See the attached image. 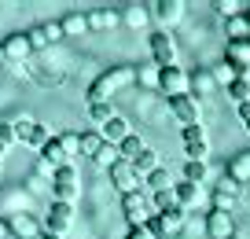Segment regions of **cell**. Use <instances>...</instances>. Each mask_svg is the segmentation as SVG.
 Wrapping results in <instances>:
<instances>
[{"label": "cell", "instance_id": "obj_1", "mask_svg": "<svg viewBox=\"0 0 250 239\" xmlns=\"http://www.w3.org/2000/svg\"><path fill=\"white\" fill-rule=\"evenodd\" d=\"M133 81H136V70H133V66H110V70H103L92 85H88V96H85V100H88V103H110V96H114L118 88L133 85Z\"/></svg>", "mask_w": 250, "mask_h": 239}, {"label": "cell", "instance_id": "obj_2", "mask_svg": "<svg viewBox=\"0 0 250 239\" xmlns=\"http://www.w3.org/2000/svg\"><path fill=\"white\" fill-rule=\"evenodd\" d=\"M147 48H151V59H155V66H177V41L169 37L166 30H155L147 37Z\"/></svg>", "mask_w": 250, "mask_h": 239}, {"label": "cell", "instance_id": "obj_3", "mask_svg": "<svg viewBox=\"0 0 250 239\" xmlns=\"http://www.w3.org/2000/svg\"><path fill=\"white\" fill-rule=\"evenodd\" d=\"M78 188H81V180H78V170H74V166H62V170H55V177H52V199L70 202V206H74V199H78Z\"/></svg>", "mask_w": 250, "mask_h": 239}, {"label": "cell", "instance_id": "obj_4", "mask_svg": "<svg viewBox=\"0 0 250 239\" xmlns=\"http://www.w3.org/2000/svg\"><path fill=\"white\" fill-rule=\"evenodd\" d=\"M158 88H162L166 96H184L188 88H191V74H188L184 66H162L158 70Z\"/></svg>", "mask_w": 250, "mask_h": 239}, {"label": "cell", "instance_id": "obj_5", "mask_svg": "<svg viewBox=\"0 0 250 239\" xmlns=\"http://www.w3.org/2000/svg\"><path fill=\"white\" fill-rule=\"evenodd\" d=\"M70 224H74V206H70V202L52 199V206H48V214H44V232H52V236H66Z\"/></svg>", "mask_w": 250, "mask_h": 239}, {"label": "cell", "instance_id": "obj_6", "mask_svg": "<svg viewBox=\"0 0 250 239\" xmlns=\"http://www.w3.org/2000/svg\"><path fill=\"white\" fill-rule=\"evenodd\" d=\"M122 214L129 221V228H136V224H147L155 210H151V202L140 192H129V195H122Z\"/></svg>", "mask_w": 250, "mask_h": 239}, {"label": "cell", "instance_id": "obj_7", "mask_svg": "<svg viewBox=\"0 0 250 239\" xmlns=\"http://www.w3.org/2000/svg\"><path fill=\"white\" fill-rule=\"evenodd\" d=\"M180 136H184V154H188V158H191V162H206L210 140H206L203 125H188V129H180Z\"/></svg>", "mask_w": 250, "mask_h": 239}, {"label": "cell", "instance_id": "obj_8", "mask_svg": "<svg viewBox=\"0 0 250 239\" xmlns=\"http://www.w3.org/2000/svg\"><path fill=\"white\" fill-rule=\"evenodd\" d=\"M147 228L155 232V239H162V236H177L180 228H184V210H169V214H151V221H147Z\"/></svg>", "mask_w": 250, "mask_h": 239}, {"label": "cell", "instance_id": "obj_9", "mask_svg": "<svg viewBox=\"0 0 250 239\" xmlns=\"http://www.w3.org/2000/svg\"><path fill=\"white\" fill-rule=\"evenodd\" d=\"M206 236L210 239H235L232 210H210V214H206Z\"/></svg>", "mask_w": 250, "mask_h": 239}, {"label": "cell", "instance_id": "obj_10", "mask_svg": "<svg viewBox=\"0 0 250 239\" xmlns=\"http://www.w3.org/2000/svg\"><path fill=\"white\" fill-rule=\"evenodd\" d=\"M110 184H114L122 195H129V192H140L144 188V177L133 170V162H118L114 170H110Z\"/></svg>", "mask_w": 250, "mask_h": 239}, {"label": "cell", "instance_id": "obj_11", "mask_svg": "<svg viewBox=\"0 0 250 239\" xmlns=\"http://www.w3.org/2000/svg\"><path fill=\"white\" fill-rule=\"evenodd\" d=\"M169 110H173V118H177L180 125H199V100L191 92H184V96H173L169 100Z\"/></svg>", "mask_w": 250, "mask_h": 239}, {"label": "cell", "instance_id": "obj_12", "mask_svg": "<svg viewBox=\"0 0 250 239\" xmlns=\"http://www.w3.org/2000/svg\"><path fill=\"white\" fill-rule=\"evenodd\" d=\"M173 199H177L180 210H191V206L203 202V188L191 184V180H177V184H173Z\"/></svg>", "mask_w": 250, "mask_h": 239}, {"label": "cell", "instance_id": "obj_13", "mask_svg": "<svg viewBox=\"0 0 250 239\" xmlns=\"http://www.w3.org/2000/svg\"><path fill=\"white\" fill-rule=\"evenodd\" d=\"M0 44H4V55H8V63H22L26 55L33 52V48H30V37H26V33H8V37L0 41Z\"/></svg>", "mask_w": 250, "mask_h": 239}, {"label": "cell", "instance_id": "obj_14", "mask_svg": "<svg viewBox=\"0 0 250 239\" xmlns=\"http://www.w3.org/2000/svg\"><path fill=\"white\" fill-rule=\"evenodd\" d=\"M129 132H133V125L125 122L122 114H114V118H110V122H107V125L100 129V136L107 140V144H114V147H118V144H122L125 136H129Z\"/></svg>", "mask_w": 250, "mask_h": 239}, {"label": "cell", "instance_id": "obj_15", "mask_svg": "<svg viewBox=\"0 0 250 239\" xmlns=\"http://www.w3.org/2000/svg\"><path fill=\"white\" fill-rule=\"evenodd\" d=\"M147 8H151V15H155L158 22H177V19L184 15V4H180V0H155Z\"/></svg>", "mask_w": 250, "mask_h": 239}, {"label": "cell", "instance_id": "obj_16", "mask_svg": "<svg viewBox=\"0 0 250 239\" xmlns=\"http://www.w3.org/2000/svg\"><path fill=\"white\" fill-rule=\"evenodd\" d=\"M41 158H44L52 170H62V166H70V154L62 151V144H59V136H52L44 147H41Z\"/></svg>", "mask_w": 250, "mask_h": 239}, {"label": "cell", "instance_id": "obj_17", "mask_svg": "<svg viewBox=\"0 0 250 239\" xmlns=\"http://www.w3.org/2000/svg\"><path fill=\"white\" fill-rule=\"evenodd\" d=\"M133 170L140 173V177H151L155 170H162V154H158L155 147H144V151L133 158Z\"/></svg>", "mask_w": 250, "mask_h": 239}, {"label": "cell", "instance_id": "obj_18", "mask_svg": "<svg viewBox=\"0 0 250 239\" xmlns=\"http://www.w3.org/2000/svg\"><path fill=\"white\" fill-rule=\"evenodd\" d=\"M228 177L239 184H250V151H235L228 158Z\"/></svg>", "mask_w": 250, "mask_h": 239}, {"label": "cell", "instance_id": "obj_19", "mask_svg": "<svg viewBox=\"0 0 250 239\" xmlns=\"http://www.w3.org/2000/svg\"><path fill=\"white\" fill-rule=\"evenodd\" d=\"M62 26V37H81V33L88 30V15H81V11H70V15L59 19Z\"/></svg>", "mask_w": 250, "mask_h": 239}, {"label": "cell", "instance_id": "obj_20", "mask_svg": "<svg viewBox=\"0 0 250 239\" xmlns=\"http://www.w3.org/2000/svg\"><path fill=\"white\" fill-rule=\"evenodd\" d=\"M173 184H177V180L169 177V170H166V166H162V170H155L151 177H144V188H147L151 195H158V192H173Z\"/></svg>", "mask_w": 250, "mask_h": 239}, {"label": "cell", "instance_id": "obj_21", "mask_svg": "<svg viewBox=\"0 0 250 239\" xmlns=\"http://www.w3.org/2000/svg\"><path fill=\"white\" fill-rule=\"evenodd\" d=\"M225 59H232V63H243V66H250V37L228 41V48H225Z\"/></svg>", "mask_w": 250, "mask_h": 239}, {"label": "cell", "instance_id": "obj_22", "mask_svg": "<svg viewBox=\"0 0 250 239\" xmlns=\"http://www.w3.org/2000/svg\"><path fill=\"white\" fill-rule=\"evenodd\" d=\"M114 26H118V11H107V8L88 11V30H114Z\"/></svg>", "mask_w": 250, "mask_h": 239}, {"label": "cell", "instance_id": "obj_23", "mask_svg": "<svg viewBox=\"0 0 250 239\" xmlns=\"http://www.w3.org/2000/svg\"><path fill=\"white\" fill-rule=\"evenodd\" d=\"M103 144H107V140L100 136V129H85L81 132V154H88V158H96V154L103 151Z\"/></svg>", "mask_w": 250, "mask_h": 239}, {"label": "cell", "instance_id": "obj_24", "mask_svg": "<svg viewBox=\"0 0 250 239\" xmlns=\"http://www.w3.org/2000/svg\"><path fill=\"white\" fill-rule=\"evenodd\" d=\"M11 236H22V239H37V236H41V228H37V221H33V217L19 214L15 221H11Z\"/></svg>", "mask_w": 250, "mask_h": 239}, {"label": "cell", "instance_id": "obj_25", "mask_svg": "<svg viewBox=\"0 0 250 239\" xmlns=\"http://www.w3.org/2000/svg\"><path fill=\"white\" fill-rule=\"evenodd\" d=\"M144 147H147V144H144V140L136 136V132H129V136H125L122 144H118V154H122V162H133V158L144 151Z\"/></svg>", "mask_w": 250, "mask_h": 239}, {"label": "cell", "instance_id": "obj_26", "mask_svg": "<svg viewBox=\"0 0 250 239\" xmlns=\"http://www.w3.org/2000/svg\"><path fill=\"white\" fill-rule=\"evenodd\" d=\"M228 100H232L235 107L250 103V77H235L232 85H228Z\"/></svg>", "mask_w": 250, "mask_h": 239}, {"label": "cell", "instance_id": "obj_27", "mask_svg": "<svg viewBox=\"0 0 250 239\" xmlns=\"http://www.w3.org/2000/svg\"><path fill=\"white\" fill-rule=\"evenodd\" d=\"M225 33H228V41L250 37V30H247V19H243V11H235V15H228V19H225Z\"/></svg>", "mask_w": 250, "mask_h": 239}, {"label": "cell", "instance_id": "obj_28", "mask_svg": "<svg viewBox=\"0 0 250 239\" xmlns=\"http://www.w3.org/2000/svg\"><path fill=\"white\" fill-rule=\"evenodd\" d=\"M110 118H114V107H110V103H88V122H92L96 129H103Z\"/></svg>", "mask_w": 250, "mask_h": 239}, {"label": "cell", "instance_id": "obj_29", "mask_svg": "<svg viewBox=\"0 0 250 239\" xmlns=\"http://www.w3.org/2000/svg\"><path fill=\"white\" fill-rule=\"evenodd\" d=\"M26 37H30V48L33 52H41V48H52L55 41L48 37V26L41 22V26H30V30H26Z\"/></svg>", "mask_w": 250, "mask_h": 239}, {"label": "cell", "instance_id": "obj_30", "mask_svg": "<svg viewBox=\"0 0 250 239\" xmlns=\"http://www.w3.org/2000/svg\"><path fill=\"white\" fill-rule=\"evenodd\" d=\"M11 132H15V140H22V144H30L33 140V132H37V122H33V118H15V122H11Z\"/></svg>", "mask_w": 250, "mask_h": 239}, {"label": "cell", "instance_id": "obj_31", "mask_svg": "<svg viewBox=\"0 0 250 239\" xmlns=\"http://www.w3.org/2000/svg\"><path fill=\"white\" fill-rule=\"evenodd\" d=\"M92 162L100 166V170H107V173H110V170H114L118 162H122V154H118V147H114V144H103V151L96 154Z\"/></svg>", "mask_w": 250, "mask_h": 239}, {"label": "cell", "instance_id": "obj_32", "mask_svg": "<svg viewBox=\"0 0 250 239\" xmlns=\"http://www.w3.org/2000/svg\"><path fill=\"white\" fill-rule=\"evenodd\" d=\"M213 85H217V81H213V74H210V70H203V66H199L195 74H191V88H195V100H199V96H206Z\"/></svg>", "mask_w": 250, "mask_h": 239}, {"label": "cell", "instance_id": "obj_33", "mask_svg": "<svg viewBox=\"0 0 250 239\" xmlns=\"http://www.w3.org/2000/svg\"><path fill=\"white\" fill-rule=\"evenodd\" d=\"M206 173H210V170H206V162H191V158H188V162H184V170H180V180L203 184V180H206Z\"/></svg>", "mask_w": 250, "mask_h": 239}, {"label": "cell", "instance_id": "obj_34", "mask_svg": "<svg viewBox=\"0 0 250 239\" xmlns=\"http://www.w3.org/2000/svg\"><path fill=\"white\" fill-rule=\"evenodd\" d=\"M151 210H155V214H169V210H177V199H173V192L151 195Z\"/></svg>", "mask_w": 250, "mask_h": 239}, {"label": "cell", "instance_id": "obj_35", "mask_svg": "<svg viewBox=\"0 0 250 239\" xmlns=\"http://www.w3.org/2000/svg\"><path fill=\"white\" fill-rule=\"evenodd\" d=\"M147 15H151V11H147V4H144V8H140V4H129V8H125V22H129V26H136V30H140V26L147 22Z\"/></svg>", "mask_w": 250, "mask_h": 239}, {"label": "cell", "instance_id": "obj_36", "mask_svg": "<svg viewBox=\"0 0 250 239\" xmlns=\"http://www.w3.org/2000/svg\"><path fill=\"white\" fill-rule=\"evenodd\" d=\"M210 74H213V81H217V85H232V81H235V70H232V63H228V59H221Z\"/></svg>", "mask_w": 250, "mask_h": 239}, {"label": "cell", "instance_id": "obj_37", "mask_svg": "<svg viewBox=\"0 0 250 239\" xmlns=\"http://www.w3.org/2000/svg\"><path fill=\"white\" fill-rule=\"evenodd\" d=\"M59 144L66 154H81V132H59Z\"/></svg>", "mask_w": 250, "mask_h": 239}, {"label": "cell", "instance_id": "obj_38", "mask_svg": "<svg viewBox=\"0 0 250 239\" xmlns=\"http://www.w3.org/2000/svg\"><path fill=\"white\" fill-rule=\"evenodd\" d=\"M239 180H232V177H228V173H225V177H221V184L217 188H213V192H217V195H225V199H235V195H239Z\"/></svg>", "mask_w": 250, "mask_h": 239}, {"label": "cell", "instance_id": "obj_39", "mask_svg": "<svg viewBox=\"0 0 250 239\" xmlns=\"http://www.w3.org/2000/svg\"><path fill=\"white\" fill-rule=\"evenodd\" d=\"M15 144V132H11V122H0V158H4V151Z\"/></svg>", "mask_w": 250, "mask_h": 239}, {"label": "cell", "instance_id": "obj_40", "mask_svg": "<svg viewBox=\"0 0 250 239\" xmlns=\"http://www.w3.org/2000/svg\"><path fill=\"white\" fill-rule=\"evenodd\" d=\"M125 239H155V232H151L147 224H136V228L125 232Z\"/></svg>", "mask_w": 250, "mask_h": 239}, {"label": "cell", "instance_id": "obj_41", "mask_svg": "<svg viewBox=\"0 0 250 239\" xmlns=\"http://www.w3.org/2000/svg\"><path fill=\"white\" fill-rule=\"evenodd\" d=\"M235 114H239V125L250 132V103H243V107H235Z\"/></svg>", "mask_w": 250, "mask_h": 239}, {"label": "cell", "instance_id": "obj_42", "mask_svg": "<svg viewBox=\"0 0 250 239\" xmlns=\"http://www.w3.org/2000/svg\"><path fill=\"white\" fill-rule=\"evenodd\" d=\"M48 26V37H52V41H62V26L59 22H44Z\"/></svg>", "mask_w": 250, "mask_h": 239}, {"label": "cell", "instance_id": "obj_43", "mask_svg": "<svg viewBox=\"0 0 250 239\" xmlns=\"http://www.w3.org/2000/svg\"><path fill=\"white\" fill-rule=\"evenodd\" d=\"M0 239H11V221H0Z\"/></svg>", "mask_w": 250, "mask_h": 239}, {"label": "cell", "instance_id": "obj_44", "mask_svg": "<svg viewBox=\"0 0 250 239\" xmlns=\"http://www.w3.org/2000/svg\"><path fill=\"white\" fill-rule=\"evenodd\" d=\"M243 11V19H247V30H250V4H247V8H239Z\"/></svg>", "mask_w": 250, "mask_h": 239}, {"label": "cell", "instance_id": "obj_45", "mask_svg": "<svg viewBox=\"0 0 250 239\" xmlns=\"http://www.w3.org/2000/svg\"><path fill=\"white\" fill-rule=\"evenodd\" d=\"M37 239H62V236H52V232H41Z\"/></svg>", "mask_w": 250, "mask_h": 239}, {"label": "cell", "instance_id": "obj_46", "mask_svg": "<svg viewBox=\"0 0 250 239\" xmlns=\"http://www.w3.org/2000/svg\"><path fill=\"white\" fill-rule=\"evenodd\" d=\"M0 63H8V55H4V44H0Z\"/></svg>", "mask_w": 250, "mask_h": 239}, {"label": "cell", "instance_id": "obj_47", "mask_svg": "<svg viewBox=\"0 0 250 239\" xmlns=\"http://www.w3.org/2000/svg\"><path fill=\"white\" fill-rule=\"evenodd\" d=\"M247 202H250V184H247Z\"/></svg>", "mask_w": 250, "mask_h": 239}, {"label": "cell", "instance_id": "obj_48", "mask_svg": "<svg viewBox=\"0 0 250 239\" xmlns=\"http://www.w3.org/2000/svg\"><path fill=\"white\" fill-rule=\"evenodd\" d=\"M162 239H177V236H162Z\"/></svg>", "mask_w": 250, "mask_h": 239}]
</instances>
